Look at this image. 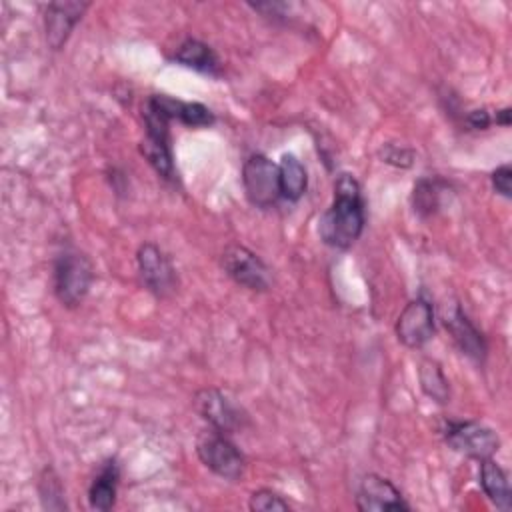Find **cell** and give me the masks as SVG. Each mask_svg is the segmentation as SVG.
I'll list each match as a JSON object with an SVG mask.
<instances>
[{
  "instance_id": "obj_1",
  "label": "cell",
  "mask_w": 512,
  "mask_h": 512,
  "mask_svg": "<svg viewBox=\"0 0 512 512\" xmlns=\"http://www.w3.org/2000/svg\"><path fill=\"white\" fill-rule=\"evenodd\" d=\"M366 224L364 198L358 180L342 172L334 182V198L320 218V238L332 248H350L362 234Z\"/></svg>"
},
{
  "instance_id": "obj_2",
  "label": "cell",
  "mask_w": 512,
  "mask_h": 512,
  "mask_svg": "<svg viewBox=\"0 0 512 512\" xmlns=\"http://www.w3.org/2000/svg\"><path fill=\"white\" fill-rule=\"evenodd\" d=\"M144 118V140L140 144L142 156L148 160V164L156 170L158 176H162L168 182L178 180L174 156H172V144H170V118L156 102L154 94L146 100L142 108Z\"/></svg>"
},
{
  "instance_id": "obj_3",
  "label": "cell",
  "mask_w": 512,
  "mask_h": 512,
  "mask_svg": "<svg viewBox=\"0 0 512 512\" xmlns=\"http://www.w3.org/2000/svg\"><path fill=\"white\" fill-rule=\"evenodd\" d=\"M94 280V266L82 252H62L54 260L52 286L58 302L66 308H76L86 298Z\"/></svg>"
},
{
  "instance_id": "obj_4",
  "label": "cell",
  "mask_w": 512,
  "mask_h": 512,
  "mask_svg": "<svg viewBox=\"0 0 512 512\" xmlns=\"http://www.w3.org/2000/svg\"><path fill=\"white\" fill-rule=\"evenodd\" d=\"M196 454L200 462L228 482H238L246 472V458L228 434L214 428L202 432L196 440Z\"/></svg>"
},
{
  "instance_id": "obj_5",
  "label": "cell",
  "mask_w": 512,
  "mask_h": 512,
  "mask_svg": "<svg viewBox=\"0 0 512 512\" xmlns=\"http://www.w3.org/2000/svg\"><path fill=\"white\" fill-rule=\"evenodd\" d=\"M442 436L452 450L474 460L492 458L500 448L498 434L490 426L474 420H448L444 422Z\"/></svg>"
},
{
  "instance_id": "obj_6",
  "label": "cell",
  "mask_w": 512,
  "mask_h": 512,
  "mask_svg": "<svg viewBox=\"0 0 512 512\" xmlns=\"http://www.w3.org/2000/svg\"><path fill=\"white\" fill-rule=\"evenodd\" d=\"M242 186L248 202L256 208L274 206L280 194V170L264 154H252L242 164Z\"/></svg>"
},
{
  "instance_id": "obj_7",
  "label": "cell",
  "mask_w": 512,
  "mask_h": 512,
  "mask_svg": "<svg viewBox=\"0 0 512 512\" xmlns=\"http://www.w3.org/2000/svg\"><path fill=\"white\" fill-rule=\"evenodd\" d=\"M222 268L224 272L240 286L252 292H264L270 286V274L266 264L246 246L230 244L222 252Z\"/></svg>"
},
{
  "instance_id": "obj_8",
  "label": "cell",
  "mask_w": 512,
  "mask_h": 512,
  "mask_svg": "<svg viewBox=\"0 0 512 512\" xmlns=\"http://www.w3.org/2000/svg\"><path fill=\"white\" fill-rule=\"evenodd\" d=\"M138 272L144 282V286L158 298H168L176 286L178 276L170 262V258L164 254L162 248H158L152 242H146L136 252Z\"/></svg>"
},
{
  "instance_id": "obj_9",
  "label": "cell",
  "mask_w": 512,
  "mask_h": 512,
  "mask_svg": "<svg viewBox=\"0 0 512 512\" xmlns=\"http://www.w3.org/2000/svg\"><path fill=\"white\" fill-rule=\"evenodd\" d=\"M394 330H396V338L406 348H412V350L422 348L434 336V330H436L432 302L424 296L410 300L400 312Z\"/></svg>"
},
{
  "instance_id": "obj_10",
  "label": "cell",
  "mask_w": 512,
  "mask_h": 512,
  "mask_svg": "<svg viewBox=\"0 0 512 512\" xmlns=\"http://www.w3.org/2000/svg\"><path fill=\"white\" fill-rule=\"evenodd\" d=\"M194 410L200 414L204 422L210 424V428L232 434L240 430L246 422V416L238 406H234L220 390L216 388H202L194 394Z\"/></svg>"
},
{
  "instance_id": "obj_11",
  "label": "cell",
  "mask_w": 512,
  "mask_h": 512,
  "mask_svg": "<svg viewBox=\"0 0 512 512\" xmlns=\"http://www.w3.org/2000/svg\"><path fill=\"white\" fill-rule=\"evenodd\" d=\"M356 508L362 512H406L410 504L404 500L402 492L380 474H366L354 496Z\"/></svg>"
},
{
  "instance_id": "obj_12",
  "label": "cell",
  "mask_w": 512,
  "mask_h": 512,
  "mask_svg": "<svg viewBox=\"0 0 512 512\" xmlns=\"http://www.w3.org/2000/svg\"><path fill=\"white\" fill-rule=\"evenodd\" d=\"M88 6L86 2H50L44 6V32L52 50H60L66 44Z\"/></svg>"
},
{
  "instance_id": "obj_13",
  "label": "cell",
  "mask_w": 512,
  "mask_h": 512,
  "mask_svg": "<svg viewBox=\"0 0 512 512\" xmlns=\"http://www.w3.org/2000/svg\"><path fill=\"white\" fill-rule=\"evenodd\" d=\"M446 330L450 332L454 344L458 346V350L468 356L470 360H474L476 364H482L486 360L488 354V344L482 336V332L474 326V322L468 318V314L462 310V306H456L450 316H446L444 320Z\"/></svg>"
},
{
  "instance_id": "obj_14",
  "label": "cell",
  "mask_w": 512,
  "mask_h": 512,
  "mask_svg": "<svg viewBox=\"0 0 512 512\" xmlns=\"http://www.w3.org/2000/svg\"><path fill=\"white\" fill-rule=\"evenodd\" d=\"M170 60L180 64V66H186V68H192L196 72H202V74L216 76L220 72L218 54L206 42L196 40V38L182 40L176 46V50L170 56Z\"/></svg>"
},
{
  "instance_id": "obj_15",
  "label": "cell",
  "mask_w": 512,
  "mask_h": 512,
  "mask_svg": "<svg viewBox=\"0 0 512 512\" xmlns=\"http://www.w3.org/2000/svg\"><path fill=\"white\" fill-rule=\"evenodd\" d=\"M118 482H120V468H118L116 460L110 458L100 466V470L96 472V476L90 482V488H88L90 508L100 510V512L112 510L116 504Z\"/></svg>"
},
{
  "instance_id": "obj_16",
  "label": "cell",
  "mask_w": 512,
  "mask_h": 512,
  "mask_svg": "<svg viewBox=\"0 0 512 512\" xmlns=\"http://www.w3.org/2000/svg\"><path fill=\"white\" fill-rule=\"evenodd\" d=\"M154 98L160 104V108L168 114L170 120H178L190 128L210 126L216 120L214 112L200 102H184L166 94H154Z\"/></svg>"
},
{
  "instance_id": "obj_17",
  "label": "cell",
  "mask_w": 512,
  "mask_h": 512,
  "mask_svg": "<svg viewBox=\"0 0 512 512\" xmlns=\"http://www.w3.org/2000/svg\"><path fill=\"white\" fill-rule=\"evenodd\" d=\"M480 486L496 508L510 510L512 490H510L508 476L492 458L480 460Z\"/></svg>"
},
{
  "instance_id": "obj_18",
  "label": "cell",
  "mask_w": 512,
  "mask_h": 512,
  "mask_svg": "<svg viewBox=\"0 0 512 512\" xmlns=\"http://www.w3.org/2000/svg\"><path fill=\"white\" fill-rule=\"evenodd\" d=\"M280 194L288 202H296L304 196L308 186V174L304 164L294 154H282L280 164Z\"/></svg>"
},
{
  "instance_id": "obj_19",
  "label": "cell",
  "mask_w": 512,
  "mask_h": 512,
  "mask_svg": "<svg viewBox=\"0 0 512 512\" xmlns=\"http://www.w3.org/2000/svg\"><path fill=\"white\" fill-rule=\"evenodd\" d=\"M446 188H448V184L442 178H436V176L420 178L412 190L414 212L422 218L436 214L440 210L442 194L446 192Z\"/></svg>"
},
{
  "instance_id": "obj_20",
  "label": "cell",
  "mask_w": 512,
  "mask_h": 512,
  "mask_svg": "<svg viewBox=\"0 0 512 512\" xmlns=\"http://www.w3.org/2000/svg\"><path fill=\"white\" fill-rule=\"evenodd\" d=\"M418 380H420V388L422 392L432 398L438 404H446L450 402V386L448 380L440 368V364L436 360L424 358L418 366Z\"/></svg>"
},
{
  "instance_id": "obj_21",
  "label": "cell",
  "mask_w": 512,
  "mask_h": 512,
  "mask_svg": "<svg viewBox=\"0 0 512 512\" xmlns=\"http://www.w3.org/2000/svg\"><path fill=\"white\" fill-rule=\"evenodd\" d=\"M38 492H40V502L46 510H66V500H64V488L58 478V474L52 468H44L38 480Z\"/></svg>"
},
{
  "instance_id": "obj_22",
  "label": "cell",
  "mask_w": 512,
  "mask_h": 512,
  "mask_svg": "<svg viewBox=\"0 0 512 512\" xmlns=\"http://www.w3.org/2000/svg\"><path fill=\"white\" fill-rule=\"evenodd\" d=\"M248 508L254 512H286L290 510V504L274 490L270 488H260L256 492H252Z\"/></svg>"
},
{
  "instance_id": "obj_23",
  "label": "cell",
  "mask_w": 512,
  "mask_h": 512,
  "mask_svg": "<svg viewBox=\"0 0 512 512\" xmlns=\"http://www.w3.org/2000/svg\"><path fill=\"white\" fill-rule=\"evenodd\" d=\"M380 158H382V162H388V164L406 168V166L412 164L414 152L408 150V148H402V146H398V144H386V146L380 150Z\"/></svg>"
},
{
  "instance_id": "obj_24",
  "label": "cell",
  "mask_w": 512,
  "mask_h": 512,
  "mask_svg": "<svg viewBox=\"0 0 512 512\" xmlns=\"http://www.w3.org/2000/svg\"><path fill=\"white\" fill-rule=\"evenodd\" d=\"M490 182H492V188L496 194H500L502 198H510L512 196V166L510 164L498 166L492 172Z\"/></svg>"
},
{
  "instance_id": "obj_25",
  "label": "cell",
  "mask_w": 512,
  "mask_h": 512,
  "mask_svg": "<svg viewBox=\"0 0 512 512\" xmlns=\"http://www.w3.org/2000/svg\"><path fill=\"white\" fill-rule=\"evenodd\" d=\"M492 122H494V116H490V112L484 108H476L466 114V124L474 130H486Z\"/></svg>"
},
{
  "instance_id": "obj_26",
  "label": "cell",
  "mask_w": 512,
  "mask_h": 512,
  "mask_svg": "<svg viewBox=\"0 0 512 512\" xmlns=\"http://www.w3.org/2000/svg\"><path fill=\"white\" fill-rule=\"evenodd\" d=\"M494 122L500 124V126H510V122H512V110H510L508 106L502 108V110H496Z\"/></svg>"
}]
</instances>
